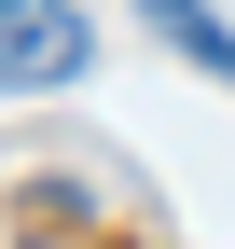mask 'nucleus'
I'll return each mask as SVG.
<instances>
[{
	"label": "nucleus",
	"instance_id": "f257e3e1",
	"mask_svg": "<svg viewBox=\"0 0 235 249\" xmlns=\"http://www.w3.org/2000/svg\"><path fill=\"white\" fill-rule=\"evenodd\" d=\"M83 55H97L83 0H0V97H55V83H83Z\"/></svg>",
	"mask_w": 235,
	"mask_h": 249
},
{
	"label": "nucleus",
	"instance_id": "f03ea898",
	"mask_svg": "<svg viewBox=\"0 0 235 249\" xmlns=\"http://www.w3.org/2000/svg\"><path fill=\"white\" fill-rule=\"evenodd\" d=\"M138 28H152V42H180L208 83H235V28L208 14V0H138Z\"/></svg>",
	"mask_w": 235,
	"mask_h": 249
}]
</instances>
